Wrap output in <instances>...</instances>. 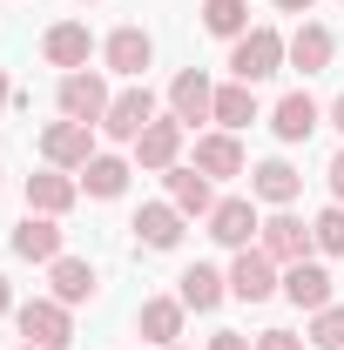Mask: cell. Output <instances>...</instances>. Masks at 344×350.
<instances>
[{"label":"cell","mask_w":344,"mask_h":350,"mask_svg":"<svg viewBox=\"0 0 344 350\" xmlns=\"http://www.w3.org/2000/svg\"><path fill=\"white\" fill-rule=\"evenodd\" d=\"M230 68H236V81H243V88L270 81V75L284 68V34H277V27H250V34H236Z\"/></svg>","instance_id":"obj_1"},{"label":"cell","mask_w":344,"mask_h":350,"mask_svg":"<svg viewBox=\"0 0 344 350\" xmlns=\"http://www.w3.org/2000/svg\"><path fill=\"white\" fill-rule=\"evenodd\" d=\"M14 317H21V337L41 344V350H68L75 344V323H68V304H61V297H34V304L14 310Z\"/></svg>","instance_id":"obj_2"},{"label":"cell","mask_w":344,"mask_h":350,"mask_svg":"<svg viewBox=\"0 0 344 350\" xmlns=\"http://www.w3.org/2000/svg\"><path fill=\"white\" fill-rule=\"evenodd\" d=\"M277 290H284L277 262L263 256V250H236V262H230V297H236V304H263V297H277Z\"/></svg>","instance_id":"obj_3"},{"label":"cell","mask_w":344,"mask_h":350,"mask_svg":"<svg viewBox=\"0 0 344 350\" xmlns=\"http://www.w3.org/2000/svg\"><path fill=\"white\" fill-rule=\"evenodd\" d=\"M257 250H263L270 262H284V269H291V262H304L310 250H317V236H310L297 216H284V209H277V216L257 229Z\"/></svg>","instance_id":"obj_4"},{"label":"cell","mask_w":344,"mask_h":350,"mask_svg":"<svg viewBox=\"0 0 344 350\" xmlns=\"http://www.w3.org/2000/svg\"><path fill=\"white\" fill-rule=\"evenodd\" d=\"M41 155H47V169H88L95 162V129L88 122H54V129H41Z\"/></svg>","instance_id":"obj_5"},{"label":"cell","mask_w":344,"mask_h":350,"mask_svg":"<svg viewBox=\"0 0 344 350\" xmlns=\"http://www.w3.org/2000/svg\"><path fill=\"white\" fill-rule=\"evenodd\" d=\"M61 115H68V122H88V129H95V122L108 115V81H101V75H88V68L61 75Z\"/></svg>","instance_id":"obj_6"},{"label":"cell","mask_w":344,"mask_h":350,"mask_svg":"<svg viewBox=\"0 0 344 350\" xmlns=\"http://www.w3.org/2000/svg\"><path fill=\"white\" fill-rule=\"evenodd\" d=\"M149 122H156V94L135 81V88H122V94L108 101V115H101V135H115V142H135Z\"/></svg>","instance_id":"obj_7"},{"label":"cell","mask_w":344,"mask_h":350,"mask_svg":"<svg viewBox=\"0 0 344 350\" xmlns=\"http://www.w3.org/2000/svg\"><path fill=\"white\" fill-rule=\"evenodd\" d=\"M169 108H175V122L189 129V122H210L216 115V88H210V75L203 68H182L169 81Z\"/></svg>","instance_id":"obj_8"},{"label":"cell","mask_w":344,"mask_h":350,"mask_svg":"<svg viewBox=\"0 0 344 350\" xmlns=\"http://www.w3.org/2000/svg\"><path fill=\"white\" fill-rule=\"evenodd\" d=\"M257 229H263V222H257V209H250V196H230V202L210 209V236L223 243V250H250Z\"/></svg>","instance_id":"obj_9"},{"label":"cell","mask_w":344,"mask_h":350,"mask_svg":"<svg viewBox=\"0 0 344 350\" xmlns=\"http://www.w3.org/2000/svg\"><path fill=\"white\" fill-rule=\"evenodd\" d=\"M75 196H82V182H75L68 169L27 175V209H34V216H68V209H75Z\"/></svg>","instance_id":"obj_10"},{"label":"cell","mask_w":344,"mask_h":350,"mask_svg":"<svg viewBox=\"0 0 344 350\" xmlns=\"http://www.w3.org/2000/svg\"><path fill=\"white\" fill-rule=\"evenodd\" d=\"M284 297H291V304L297 310H310V317H317V310L331 304V269H324V262H291V269H284Z\"/></svg>","instance_id":"obj_11"},{"label":"cell","mask_w":344,"mask_h":350,"mask_svg":"<svg viewBox=\"0 0 344 350\" xmlns=\"http://www.w3.org/2000/svg\"><path fill=\"white\" fill-rule=\"evenodd\" d=\"M175 297H182V310H216L230 297V276L210 269V262H189V269L175 276Z\"/></svg>","instance_id":"obj_12"},{"label":"cell","mask_w":344,"mask_h":350,"mask_svg":"<svg viewBox=\"0 0 344 350\" xmlns=\"http://www.w3.org/2000/svg\"><path fill=\"white\" fill-rule=\"evenodd\" d=\"M175 155H182V122H149V129L135 135V162L142 169H175Z\"/></svg>","instance_id":"obj_13"},{"label":"cell","mask_w":344,"mask_h":350,"mask_svg":"<svg viewBox=\"0 0 344 350\" xmlns=\"http://www.w3.org/2000/svg\"><path fill=\"white\" fill-rule=\"evenodd\" d=\"M101 54H108V68H115V75H129V81H142V68L156 61V41H149L142 27H115Z\"/></svg>","instance_id":"obj_14"},{"label":"cell","mask_w":344,"mask_h":350,"mask_svg":"<svg viewBox=\"0 0 344 350\" xmlns=\"http://www.w3.org/2000/svg\"><path fill=\"white\" fill-rule=\"evenodd\" d=\"M41 54L54 61V68H68V75H75V68H88L95 41H88L82 21H61V27H47V34H41Z\"/></svg>","instance_id":"obj_15"},{"label":"cell","mask_w":344,"mask_h":350,"mask_svg":"<svg viewBox=\"0 0 344 350\" xmlns=\"http://www.w3.org/2000/svg\"><path fill=\"white\" fill-rule=\"evenodd\" d=\"M297 189H304V175L291 169V162H257V169H250V196H257V202H270V209L297 202Z\"/></svg>","instance_id":"obj_16"},{"label":"cell","mask_w":344,"mask_h":350,"mask_svg":"<svg viewBox=\"0 0 344 350\" xmlns=\"http://www.w3.org/2000/svg\"><path fill=\"white\" fill-rule=\"evenodd\" d=\"M284 61H291V68H304V75H324V68H331V34H324L317 21H304L297 34L284 41Z\"/></svg>","instance_id":"obj_17"},{"label":"cell","mask_w":344,"mask_h":350,"mask_svg":"<svg viewBox=\"0 0 344 350\" xmlns=\"http://www.w3.org/2000/svg\"><path fill=\"white\" fill-rule=\"evenodd\" d=\"M135 323H142V337H149V344L169 350L175 337H182V297H149V304L135 310Z\"/></svg>","instance_id":"obj_18"},{"label":"cell","mask_w":344,"mask_h":350,"mask_svg":"<svg viewBox=\"0 0 344 350\" xmlns=\"http://www.w3.org/2000/svg\"><path fill=\"white\" fill-rule=\"evenodd\" d=\"M14 256H27V262H54V256H61V229H54V216H34V209H27V222L14 229Z\"/></svg>","instance_id":"obj_19"},{"label":"cell","mask_w":344,"mask_h":350,"mask_svg":"<svg viewBox=\"0 0 344 350\" xmlns=\"http://www.w3.org/2000/svg\"><path fill=\"white\" fill-rule=\"evenodd\" d=\"M270 129H277V142H310V129H317V101L310 94H284L277 101V115H270Z\"/></svg>","instance_id":"obj_20"},{"label":"cell","mask_w":344,"mask_h":350,"mask_svg":"<svg viewBox=\"0 0 344 350\" xmlns=\"http://www.w3.org/2000/svg\"><path fill=\"white\" fill-rule=\"evenodd\" d=\"M162 175H169V202L182 209V216H210V209H216L210 175H203V169H162Z\"/></svg>","instance_id":"obj_21"},{"label":"cell","mask_w":344,"mask_h":350,"mask_svg":"<svg viewBox=\"0 0 344 350\" xmlns=\"http://www.w3.org/2000/svg\"><path fill=\"white\" fill-rule=\"evenodd\" d=\"M135 236H142L149 250H175V243H182V209H175V202H149V209L135 216Z\"/></svg>","instance_id":"obj_22"},{"label":"cell","mask_w":344,"mask_h":350,"mask_svg":"<svg viewBox=\"0 0 344 350\" xmlns=\"http://www.w3.org/2000/svg\"><path fill=\"white\" fill-rule=\"evenodd\" d=\"M196 169L203 175H243V148H236V135H196Z\"/></svg>","instance_id":"obj_23"},{"label":"cell","mask_w":344,"mask_h":350,"mask_svg":"<svg viewBox=\"0 0 344 350\" xmlns=\"http://www.w3.org/2000/svg\"><path fill=\"white\" fill-rule=\"evenodd\" d=\"M82 189L101 196V202H115V196L129 189V162H122V155H95V162L82 169Z\"/></svg>","instance_id":"obj_24"},{"label":"cell","mask_w":344,"mask_h":350,"mask_svg":"<svg viewBox=\"0 0 344 350\" xmlns=\"http://www.w3.org/2000/svg\"><path fill=\"white\" fill-rule=\"evenodd\" d=\"M54 297L61 304H88L95 297V269L82 256H54Z\"/></svg>","instance_id":"obj_25"},{"label":"cell","mask_w":344,"mask_h":350,"mask_svg":"<svg viewBox=\"0 0 344 350\" xmlns=\"http://www.w3.org/2000/svg\"><path fill=\"white\" fill-rule=\"evenodd\" d=\"M203 27H210V34H223V41L250 34V0H203Z\"/></svg>","instance_id":"obj_26"},{"label":"cell","mask_w":344,"mask_h":350,"mask_svg":"<svg viewBox=\"0 0 344 350\" xmlns=\"http://www.w3.org/2000/svg\"><path fill=\"white\" fill-rule=\"evenodd\" d=\"M210 122H223V129H250L257 122V94L236 81V88H216V115Z\"/></svg>","instance_id":"obj_27"},{"label":"cell","mask_w":344,"mask_h":350,"mask_svg":"<svg viewBox=\"0 0 344 350\" xmlns=\"http://www.w3.org/2000/svg\"><path fill=\"white\" fill-rule=\"evenodd\" d=\"M310 344L317 350H344V304H324L310 317Z\"/></svg>","instance_id":"obj_28"},{"label":"cell","mask_w":344,"mask_h":350,"mask_svg":"<svg viewBox=\"0 0 344 350\" xmlns=\"http://www.w3.org/2000/svg\"><path fill=\"white\" fill-rule=\"evenodd\" d=\"M310 236H317V250H324V256H344V202L310 222Z\"/></svg>","instance_id":"obj_29"},{"label":"cell","mask_w":344,"mask_h":350,"mask_svg":"<svg viewBox=\"0 0 344 350\" xmlns=\"http://www.w3.org/2000/svg\"><path fill=\"white\" fill-rule=\"evenodd\" d=\"M257 350H304V337H291V330H263Z\"/></svg>","instance_id":"obj_30"},{"label":"cell","mask_w":344,"mask_h":350,"mask_svg":"<svg viewBox=\"0 0 344 350\" xmlns=\"http://www.w3.org/2000/svg\"><path fill=\"white\" fill-rule=\"evenodd\" d=\"M210 350H250V337H236V330H216Z\"/></svg>","instance_id":"obj_31"},{"label":"cell","mask_w":344,"mask_h":350,"mask_svg":"<svg viewBox=\"0 0 344 350\" xmlns=\"http://www.w3.org/2000/svg\"><path fill=\"white\" fill-rule=\"evenodd\" d=\"M331 196H338V202H344V148H338V155H331Z\"/></svg>","instance_id":"obj_32"},{"label":"cell","mask_w":344,"mask_h":350,"mask_svg":"<svg viewBox=\"0 0 344 350\" xmlns=\"http://www.w3.org/2000/svg\"><path fill=\"white\" fill-rule=\"evenodd\" d=\"M277 7H284V14H310L317 0H277Z\"/></svg>","instance_id":"obj_33"},{"label":"cell","mask_w":344,"mask_h":350,"mask_svg":"<svg viewBox=\"0 0 344 350\" xmlns=\"http://www.w3.org/2000/svg\"><path fill=\"white\" fill-rule=\"evenodd\" d=\"M7 310H14V290H7V276H0V317H7Z\"/></svg>","instance_id":"obj_34"},{"label":"cell","mask_w":344,"mask_h":350,"mask_svg":"<svg viewBox=\"0 0 344 350\" xmlns=\"http://www.w3.org/2000/svg\"><path fill=\"white\" fill-rule=\"evenodd\" d=\"M331 122H338V135H344V94H338V101H331Z\"/></svg>","instance_id":"obj_35"},{"label":"cell","mask_w":344,"mask_h":350,"mask_svg":"<svg viewBox=\"0 0 344 350\" xmlns=\"http://www.w3.org/2000/svg\"><path fill=\"white\" fill-rule=\"evenodd\" d=\"M0 108H7V75H0Z\"/></svg>","instance_id":"obj_36"},{"label":"cell","mask_w":344,"mask_h":350,"mask_svg":"<svg viewBox=\"0 0 344 350\" xmlns=\"http://www.w3.org/2000/svg\"><path fill=\"white\" fill-rule=\"evenodd\" d=\"M21 350H41V344H21Z\"/></svg>","instance_id":"obj_37"},{"label":"cell","mask_w":344,"mask_h":350,"mask_svg":"<svg viewBox=\"0 0 344 350\" xmlns=\"http://www.w3.org/2000/svg\"><path fill=\"white\" fill-rule=\"evenodd\" d=\"M169 350H182V344H169Z\"/></svg>","instance_id":"obj_38"}]
</instances>
